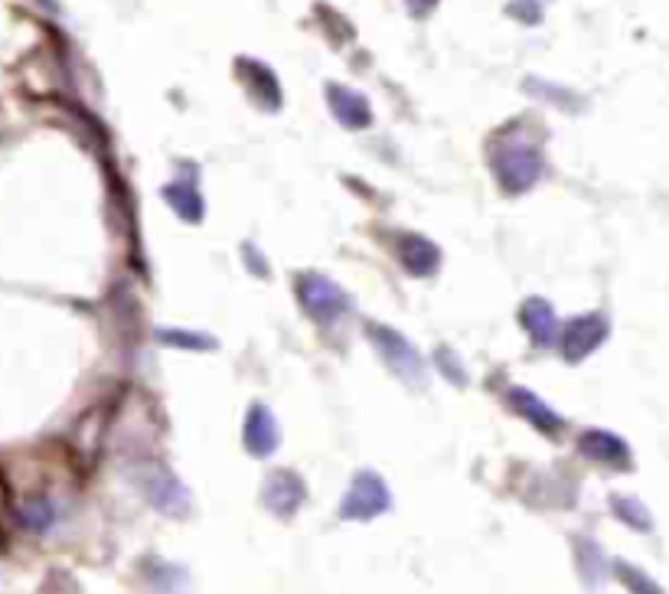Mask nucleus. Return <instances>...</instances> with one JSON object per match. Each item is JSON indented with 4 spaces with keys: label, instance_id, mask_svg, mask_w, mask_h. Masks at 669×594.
Returning a JSON list of instances; mask_svg holds the SVG:
<instances>
[{
    "label": "nucleus",
    "instance_id": "nucleus-1",
    "mask_svg": "<svg viewBox=\"0 0 669 594\" xmlns=\"http://www.w3.org/2000/svg\"><path fill=\"white\" fill-rule=\"evenodd\" d=\"M386 506H389V493H386L382 480H379L376 473H359L356 483H353V490L346 493L340 513H343L346 519H369V516L382 513Z\"/></svg>",
    "mask_w": 669,
    "mask_h": 594
},
{
    "label": "nucleus",
    "instance_id": "nucleus-2",
    "mask_svg": "<svg viewBox=\"0 0 669 594\" xmlns=\"http://www.w3.org/2000/svg\"><path fill=\"white\" fill-rule=\"evenodd\" d=\"M301 291H304L307 311H311L317 320H333V317H340V314L350 307L346 298H343V291H340L337 285H330L327 278H320V275L304 278V281H301Z\"/></svg>",
    "mask_w": 669,
    "mask_h": 594
},
{
    "label": "nucleus",
    "instance_id": "nucleus-3",
    "mask_svg": "<svg viewBox=\"0 0 669 594\" xmlns=\"http://www.w3.org/2000/svg\"><path fill=\"white\" fill-rule=\"evenodd\" d=\"M496 177L506 190H526L539 177V157L532 151H506L496 161Z\"/></svg>",
    "mask_w": 669,
    "mask_h": 594
},
{
    "label": "nucleus",
    "instance_id": "nucleus-4",
    "mask_svg": "<svg viewBox=\"0 0 669 594\" xmlns=\"http://www.w3.org/2000/svg\"><path fill=\"white\" fill-rule=\"evenodd\" d=\"M604 333H607V324H604V317H597V314L575 320V324L568 327V340H565L568 359H584V356L604 340Z\"/></svg>",
    "mask_w": 669,
    "mask_h": 594
},
{
    "label": "nucleus",
    "instance_id": "nucleus-5",
    "mask_svg": "<svg viewBox=\"0 0 669 594\" xmlns=\"http://www.w3.org/2000/svg\"><path fill=\"white\" fill-rule=\"evenodd\" d=\"M245 444H249V451L258 454V457H265V454L275 451V444H278V428H275V418H272L268 408H252L249 428H245Z\"/></svg>",
    "mask_w": 669,
    "mask_h": 594
},
{
    "label": "nucleus",
    "instance_id": "nucleus-6",
    "mask_svg": "<svg viewBox=\"0 0 669 594\" xmlns=\"http://www.w3.org/2000/svg\"><path fill=\"white\" fill-rule=\"evenodd\" d=\"M581 451L594 460H604V464H627V444L607 431H584L581 434Z\"/></svg>",
    "mask_w": 669,
    "mask_h": 594
},
{
    "label": "nucleus",
    "instance_id": "nucleus-7",
    "mask_svg": "<svg viewBox=\"0 0 669 594\" xmlns=\"http://www.w3.org/2000/svg\"><path fill=\"white\" fill-rule=\"evenodd\" d=\"M301 496H304V486H301V480L291 477V473H275L272 483H268V490H265V500H268V506H272L275 513H294V506L301 503Z\"/></svg>",
    "mask_w": 669,
    "mask_h": 594
},
{
    "label": "nucleus",
    "instance_id": "nucleus-8",
    "mask_svg": "<svg viewBox=\"0 0 669 594\" xmlns=\"http://www.w3.org/2000/svg\"><path fill=\"white\" fill-rule=\"evenodd\" d=\"M330 105H333V112L340 115L343 125H350V128L369 125V105L359 96H353L350 89H343V86L330 89Z\"/></svg>",
    "mask_w": 669,
    "mask_h": 594
},
{
    "label": "nucleus",
    "instance_id": "nucleus-9",
    "mask_svg": "<svg viewBox=\"0 0 669 594\" xmlns=\"http://www.w3.org/2000/svg\"><path fill=\"white\" fill-rule=\"evenodd\" d=\"M522 324H526V330L532 333L535 343H552L555 340V314L545 301H539V298L529 301L522 307Z\"/></svg>",
    "mask_w": 669,
    "mask_h": 594
},
{
    "label": "nucleus",
    "instance_id": "nucleus-10",
    "mask_svg": "<svg viewBox=\"0 0 669 594\" xmlns=\"http://www.w3.org/2000/svg\"><path fill=\"white\" fill-rule=\"evenodd\" d=\"M405 265H408L415 275H428V271H434V265H438V252H434V245H428L425 239H408V242H405Z\"/></svg>",
    "mask_w": 669,
    "mask_h": 594
},
{
    "label": "nucleus",
    "instance_id": "nucleus-11",
    "mask_svg": "<svg viewBox=\"0 0 669 594\" xmlns=\"http://www.w3.org/2000/svg\"><path fill=\"white\" fill-rule=\"evenodd\" d=\"M167 200L177 206L180 216H187V219H200V197H197L190 187H171V190H167Z\"/></svg>",
    "mask_w": 669,
    "mask_h": 594
},
{
    "label": "nucleus",
    "instance_id": "nucleus-12",
    "mask_svg": "<svg viewBox=\"0 0 669 594\" xmlns=\"http://www.w3.org/2000/svg\"><path fill=\"white\" fill-rule=\"evenodd\" d=\"M516 405H519L526 415H532V418H535V425H542V428L548 425V431H555V428H558V418H555L545 405H539L529 392H516Z\"/></svg>",
    "mask_w": 669,
    "mask_h": 594
},
{
    "label": "nucleus",
    "instance_id": "nucleus-13",
    "mask_svg": "<svg viewBox=\"0 0 669 594\" xmlns=\"http://www.w3.org/2000/svg\"><path fill=\"white\" fill-rule=\"evenodd\" d=\"M614 506H617V516L627 519L630 526H636V529H649V526H653L649 516H646V509H643L636 500H614Z\"/></svg>",
    "mask_w": 669,
    "mask_h": 594
},
{
    "label": "nucleus",
    "instance_id": "nucleus-14",
    "mask_svg": "<svg viewBox=\"0 0 669 594\" xmlns=\"http://www.w3.org/2000/svg\"><path fill=\"white\" fill-rule=\"evenodd\" d=\"M434 4H438V0H408L412 14H428V11H431Z\"/></svg>",
    "mask_w": 669,
    "mask_h": 594
},
{
    "label": "nucleus",
    "instance_id": "nucleus-15",
    "mask_svg": "<svg viewBox=\"0 0 669 594\" xmlns=\"http://www.w3.org/2000/svg\"><path fill=\"white\" fill-rule=\"evenodd\" d=\"M167 340H177V343H193V346H203L200 337H187V333H167Z\"/></svg>",
    "mask_w": 669,
    "mask_h": 594
}]
</instances>
